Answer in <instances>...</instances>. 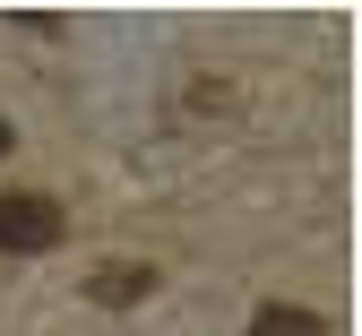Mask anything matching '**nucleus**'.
<instances>
[{"label":"nucleus","instance_id":"nucleus-3","mask_svg":"<svg viewBox=\"0 0 362 336\" xmlns=\"http://www.w3.org/2000/svg\"><path fill=\"white\" fill-rule=\"evenodd\" d=\"M250 336H328V319L302 311V302H267V311L250 319Z\"/></svg>","mask_w":362,"mask_h":336},{"label":"nucleus","instance_id":"nucleus-2","mask_svg":"<svg viewBox=\"0 0 362 336\" xmlns=\"http://www.w3.org/2000/svg\"><path fill=\"white\" fill-rule=\"evenodd\" d=\"M147 284H156V267H129V259H112V267H95V276H86V294H95L104 311H121V302H139Z\"/></svg>","mask_w":362,"mask_h":336},{"label":"nucleus","instance_id":"nucleus-4","mask_svg":"<svg viewBox=\"0 0 362 336\" xmlns=\"http://www.w3.org/2000/svg\"><path fill=\"white\" fill-rule=\"evenodd\" d=\"M0 147H9V121H0Z\"/></svg>","mask_w":362,"mask_h":336},{"label":"nucleus","instance_id":"nucleus-1","mask_svg":"<svg viewBox=\"0 0 362 336\" xmlns=\"http://www.w3.org/2000/svg\"><path fill=\"white\" fill-rule=\"evenodd\" d=\"M61 207L43 199V190H0V250H18V259H35V250H52L61 242Z\"/></svg>","mask_w":362,"mask_h":336}]
</instances>
